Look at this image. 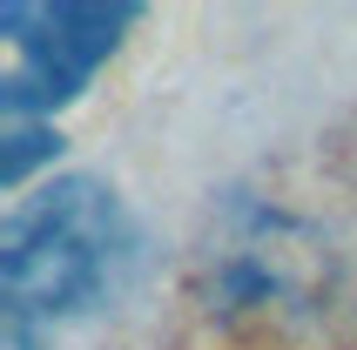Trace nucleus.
I'll return each mask as SVG.
<instances>
[{"label":"nucleus","instance_id":"f257e3e1","mask_svg":"<svg viewBox=\"0 0 357 350\" xmlns=\"http://www.w3.org/2000/svg\"><path fill=\"white\" fill-rule=\"evenodd\" d=\"M135 263V222L101 175H61L27 195L0 229V303L7 337L40 350L121 290Z\"/></svg>","mask_w":357,"mask_h":350},{"label":"nucleus","instance_id":"7ed1b4c3","mask_svg":"<svg viewBox=\"0 0 357 350\" xmlns=\"http://www.w3.org/2000/svg\"><path fill=\"white\" fill-rule=\"evenodd\" d=\"M54 149H61V135L40 115H0V182H7V189H20L27 169H34L40 155H54Z\"/></svg>","mask_w":357,"mask_h":350},{"label":"nucleus","instance_id":"f03ea898","mask_svg":"<svg viewBox=\"0 0 357 350\" xmlns=\"http://www.w3.org/2000/svg\"><path fill=\"white\" fill-rule=\"evenodd\" d=\"M135 20L128 0H7L0 7V40H7V75H0V115H47L88 88L101 61L115 54L121 27Z\"/></svg>","mask_w":357,"mask_h":350}]
</instances>
